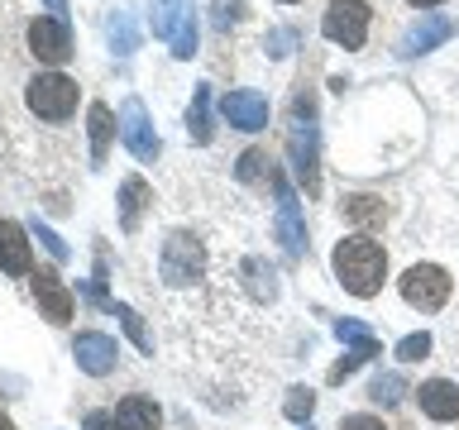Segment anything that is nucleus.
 <instances>
[{
	"label": "nucleus",
	"instance_id": "obj_1",
	"mask_svg": "<svg viewBox=\"0 0 459 430\" xmlns=\"http://www.w3.org/2000/svg\"><path fill=\"white\" fill-rule=\"evenodd\" d=\"M330 268H335V278H340L344 292L359 297V301L378 297L383 282H387V254H383V244L368 239V235L340 239L335 254H330Z\"/></svg>",
	"mask_w": 459,
	"mask_h": 430
},
{
	"label": "nucleus",
	"instance_id": "obj_2",
	"mask_svg": "<svg viewBox=\"0 0 459 430\" xmlns=\"http://www.w3.org/2000/svg\"><path fill=\"white\" fill-rule=\"evenodd\" d=\"M158 272H163L168 287H192L206 272V244H201L192 229H168L163 249H158Z\"/></svg>",
	"mask_w": 459,
	"mask_h": 430
},
{
	"label": "nucleus",
	"instance_id": "obj_3",
	"mask_svg": "<svg viewBox=\"0 0 459 430\" xmlns=\"http://www.w3.org/2000/svg\"><path fill=\"white\" fill-rule=\"evenodd\" d=\"M153 39H163L178 57L196 53V0H153Z\"/></svg>",
	"mask_w": 459,
	"mask_h": 430
},
{
	"label": "nucleus",
	"instance_id": "obj_4",
	"mask_svg": "<svg viewBox=\"0 0 459 430\" xmlns=\"http://www.w3.org/2000/svg\"><path fill=\"white\" fill-rule=\"evenodd\" d=\"M397 292H402V301H407V306H416V311H440L445 301H450V292H455V278H450L440 263H411V268L397 278Z\"/></svg>",
	"mask_w": 459,
	"mask_h": 430
},
{
	"label": "nucleus",
	"instance_id": "obj_5",
	"mask_svg": "<svg viewBox=\"0 0 459 430\" xmlns=\"http://www.w3.org/2000/svg\"><path fill=\"white\" fill-rule=\"evenodd\" d=\"M24 100H29V110H34L39 120L57 125V120H67V115L77 110V82L63 77V72H39V77L29 82Z\"/></svg>",
	"mask_w": 459,
	"mask_h": 430
},
{
	"label": "nucleus",
	"instance_id": "obj_6",
	"mask_svg": "<svg viewBox=\"0 0 459 430\" xmlns=\"http://www.w3.org/2000/svg\"><path fill=\"white\" fill-rule=\"evenodd\" d=\"M368 0H330L325 5V20H321V34L330 43H340V48H364L368 39Z\"/></svg>",
	"mask_w": 459,
	"mask_h": 430
},
{
	"label": "nucleus",
	"instance_id": "obj_7",
	"mask_svg": "<svg viewBox=\"0 0 459 430\" xmlns=\"http://www.w3.org/2000/svg\"><path fill=\"white\" fill-rule=\"evenodd\" d=\"M29 53L39 57V63L48 67H63L72 57V29L63 14H39L34 24H29Z\"/></svg>",
	"mask_w": 459,
	"mask_h": 430
},
{
	"label": "nucleus",
	"instance_id": "obj_8",
	"mask_svg": "<svg viewBox=\"0 0 459 430\" xmlns=\"http://www.w3.org/2000/svg\"><path fill=\"white\" fill-rule=\"evenodd\" d=\"M120 139L139 163H153L158 158V134H153V120H149V110H143L139 96H129L120 106Z\"/></svg>",
	"mask_w": 459,
	"mask_h": 430
},
{
	"label": "nucleus",
	"instance_id": "obj_9",
	"mask_svg": "<svg viewBox=\"0 0 459 430\" xmlns=\"http://www.w3.org/2000/svg\"><path fill=\"white\" fill-rule=\"evenodd\" d=\"M268 182L278 192V239H282L287 258H301V249H307V225H301V211H297V192L273 168H268Z\"/></svg>",
	"mask_w": 459,
	"mask_h": 430
},
{
	"label": "nucleus",
	"instance_id": "obj_10",
	"mask_svg": "<svg viewBox=\"0 0 459 430\" xmlns=\"http://www.w3.org/2000/svg\"><path fill=\"white\" fill-rule=\"evenodd\" d=\"M29 278H34V301H39V311L48 315L53 325H67V321H72V306H77L72 287L57 278L53 268H39V272H29Z\"/></svg>",
	"mask_w": 459,
	"mask_h": 430
},
{
	"label": "nucleus",
	"instance_id": "obj_11",
	"mask_svg": "<svg viewBox=\"0 0 459 430\" xmlns=\"http://www.w3.org/2000/svg\"><path fill=\"white\" fill-rule=\"evenodd\" d=\"M72 354H77V368L91 373V378H106L115 368V354H120V344L110 335H100V330H82L77 344H72Z\"/></svg>",
	"mask_w": 459,
	"mask_h": 430
},
{
	"label": "nucleus",
	"instance_id": "obj_12",
	"mask_svg": "<svg viewBox=\"0 0 459 430\" xmlns=\"http://www.w3.org/2000/svg\"><path fill=\"white\" fill-rule=\"evenodd\" d=\"M0 272H5V278H29V272H34L29 235H24V225H14V220H0Z\"/></svg>",
	"mask_w": 459,
	"mask_h": 430
},
{
	"label": "nucleus",
	"instance_id": "obj_13",
	"mask_svg": "<svg viewBox=\"0 0 459 430\" xmlns=\"http://www.w3.org/2000/svg\"><path fill=\"white\" fill-rule=\"evenodd\" d=\"M221 115L235 129H244V134H254V129H268V100L258 91H225L221 96Z\"/></svg>",
	"mask_w": 459,
	"mask_h": 430
},
{
	"label": "nucleus",
	"instance_id": "obj_14",
	"mask_svg": "<svg viewBox=\"0 0 459 430\" xmlns=\"http://www.w3.org/2000/svg\"><path fill=\"white\" fill-rule=\"evenodd\" d=\"M416 392V407H421L430 421H459V387L450 378H426Z\"/></svg>",
	"mask_w": 459,
	"mask_h": 430
},
{
	"label": "nucleus",
	"instance_id": "obj_15",
	"mask_svg": "<svg viewBox=\"0 0 459 430\" xmlns=\"http://www.w3.org/2000/svg\"><path fill=\"white\" fill-rule=\"evenodd\" d=\"M287 153H292V168H297V177L307 182V192L316 196V186H321V177H316V125H292V134H287Z\"/></svg>",
	"mask_w": 459,
	"mask_h": 430
},
{
	"label": "nucleus",
	"instance_id": "obj_16",
	"mask_svg": "<svg viewBox=\"0 0 459 430\" xmlns=\"http://www.w3.org/2000/svg\"><path fill=\"white\" fill-rule=\"evenodd\" d=\"M450 34H455V24L445 20V14H426L421 24H411V29H407V39H402V48H397V53H402V57H421V53L436 48V43H445Z\"/></svg>",
	"mask_w": 459,
	"mask_h": 430
},
{
	"label": "nucleus",
	"instance_id": "obj_17",
	"mask_svg": "<svg viewBox=\"0 0 459 430\" xmlns=\"http://www.w3.org/2000/svg\"><path fill=\"white\" fill-rule=\"evenodd\" d=\"M86 125H91V163H106V153H110V134H115V115L106 100H91V110H86Z\"/></svg>",
	"mask_w": 459,
	"mask_h": 430
},
{
	"label": "nucleus",
	"instance_id": "obj_18",
	"mask_svg": "<svg viewBox=\"0 0 459 430\" xmlns=\"http://www.w3.org/2000/svg\"><path fill=\"white\" fill-rule=\"evenodd\" d=\"M115 416L125 421V430H158L163 426V411H158L153 397H125L120 407H115Z\"/></svg>",
	"mask_w": 459,
	"mask_h": 430
},
{
	"label": "nucleus",
	"instance_id": "obj_19",
	"mask_svg": "<svg viewBox=\"0 0 459 430\" xmlns=\"http://www.w3.org/2000/svg\"><path fill=\"white\" fill-rule=\"evenodd\" d=\"M244 287H249L254 301H278V272H273L264 258H244Z\"/></svg>",
	"mask_w": 459,
	"mask_h": 430
},
{
	"label": "nucleus",
	"instance_id": "obj_20",
	"mask_svg": "<svg viewBox=\"0 0 459 430\" xmlns=\"http://www.w3.org/2000/svg\"><path fill=\"white\" fill-rule=\"evenodd\" d=\"M143 206H149V182H143V177H125L120 182V225L125 229H139Z\"/></svg>",
	"mask_w": 459,
	"mask_h": 430
},
{
	"label": "nucleus",
	"instance_id": "obj_21",
	"mask_svg": "<svg viewBox=\"0 0 459 430\" xmlns=\"http://www.w3.org/2000/svg\"><path fill=\"white\" fill-rule=\"evenodd\" d=\"M186 134L192 143H211V86H196L192 91V106H186Z\"/></svg>",
	"mask_w": 459,
	"mask_h": 430
},
{
	"label": "nucleus",
	"instance_id": "obj_22",
	"mask_svg": "<svg viewBox=\"0 0 459 430\" xmlns=\"http://www.w3.org/2000/svg\"><path fill=\"white\" fill-rule=\"evenodd\" d=\"M340 211H344V220H354V225H383L387 220V206L378 196H344Z\"/></svg>",
	"mask_w": 459,
	"mask_h": 430
},
{
	"label": "nucleus",
	"instance_id": "obj_23",
	"mask_svg": "<svg viewBox=\"0 0 459 430\" xmlns=\"http://www.w3.org/2000/svg\"><path fill=\"white\" fill-rule=\"evenodd\" d=\"M106 34H110V43H115V53H120V57H129L139 48V29H134V20H129V10H110Z\"/></svg>",
	"mask_w": 459,
	"mask_h": 430
},
{
	"label": "nucleus",
	"instance_id": "obj_24",
	"mask_svg": "<svg viewBox=\"0 0 459 430\" xmlns=\"http://www.w3.org/2000/svg\"><path fill=\"white\" fill-rule=\"evenodd\" d=\"M282 411H287V421H311V411H316V392L311 387H292L282 401Z\"/></svg>",
	"mask_w": 459,
	"mask_h": 430
},
{
	"label": "nucleus",
	"instance_id": "obj_25",
	"mask_svg": "<svg viewBox=\"0 0 459 430\" xmlns=\"http://www.w3.org/2000/svg\"><path fill=\"white\" fill-rule=\"evenodd\" d=\"M402 392H407V383H402L397 373H383V378H373V387H368V397H373V401H383V407L402 401Z\"/></svg>",
	"mask_w": 459,
	"mask_h": 430
},
{
	"label": "nucleus",
	"instance_id": "obj_26",
	"mask_svg": "<svg viewBox=\"0 0 459 430\" xmlns=\"http://www.w3.org/2000/svg\"><path fill=\"white\" fill-rule=\"evenodd\" d=\"M110 311H115V315H120V325L129 330V340H134V344H139V349H143V354H149V349H153V344H149V335H143V321H139V315H134V311H129V306H125V301H115V306H110Z\"/></svg>",
	"mask_w": 459,
	"mask_h": 430
},
{
	"label": "nucleus",
	"instance_id": "obj_27",
	"mask_svg": "<svg viewBox=\"0 0 459 430\" xmlns=\"http://www.w3.org/2000/svg\"><path fill=\"white\" fill-rule=\"evenodd\" d=\"M426 354H430V335H426V330H421V335L397 340V358H402V364H421Z\"/></svg>",
	"mask_w": 459,
	"mask_h": 430
},
{
	"label": "nucleus",
	"instance_id": "obj_28",
	"mask_svg": "<svg viewBox=\"0 0 459 430\" xmlns=\"http://www.w3.org/2000/svg\"><path fill=\"white\" fill-rule=\"evenodd\" d=\"M373 354H378V344H368V349H350V358H340V364L330 368V383H344V378H350V373L364 364V358H373Z\"/></svg>",
	"mask_w": 459,
	"mask_h": 430
},
{
	"label": "nucleus",
	"instance_id": "obj_29",
	"mask_svg": "<svg viewBox=\"0 0 459 430\" xmlns=\"http://www.w3.org/2000/svg\"><path fill=\"white\" fill-rule=\"evenodd\" d=\"M335 335H340V340H350L354 349H368V344H378V340L368 335V325H359V321H340V325H335Z\"/></svg>",
	"mask_w": 459,
	"mask_h": 430
},
{
	"label": "nucleus",
	"instance_id": "obj_30",
	"mask_svg": "<svg viewBox=\"0 0 459 430\" xmlns=\"http://www.w3.org/2000/svg\"><path fill=\"white\" fill-rule=\"evenodd\" d=\"M340 430H387V426H383V416H373V411H350L340 421Z\"/></svg>",
	"mask_w": 459,
	"mask_h": 430
},
{
	"label": "nucleus",
	"instance_id": "obj_31",
	"mask_svg": "<svg viewBox=\"0 0 459 430\" xmlns=\"http://www.w3.org/2000/svg\"><path fill=\"white\" fill-rule=\"evenodd\" d=\"M235 20H244V0H215V24H235Z\"/></svg>",
	"mask_w": 459,
	"mask_h": 430
},
{
	"label": "nucleus",
	"instance_id": "obj_32",
	"mask_svg": "<svg viewBox=\"0 0 459 430\" xmlns=\"http://www.w3.org/2000/svg\"><path fill=\"white\" fill-rule=\"evenodd\" d=\"M264 163H268V153H264V149H249V153L239 158V177H244V182L258 177V172H264Z\"/></svg>",
	"mask_w": 459,
	"mask_h": 430
},
{
	"label": "nucleus",
	"instance_id": "obj_33",
	"mask_svg": "<svg viewBox=\"0 0 459 430\" xmlns=\"http://www.w3.org/2000/svg\"><path fill=\"white\" fill-rule=\"evenodd\" d=\"M292 43H297V34H292V29H273V34L264 39V48H268L273 57H282L287 48H292Z\"/></svg>",
	"mask_w": 459,
	"mask_h": 430
},
{
	"label": "nucleus",
	"instance_id": "obj_34",
	"mask_svg": "<svg viewBox=\"0 0 459 430\" xmlns=\"http://www.w3.org/2000/svg\"><path fill=\"white\" fill-rule=\"evenodd\" d=\"M86 430H125V421L115 411H86Z\"/></svg>",
	"mask_w": 459,
	"mask_h": 430
},
{
	"label": "nucleus",
	"instance_id": "obj_35",
	"mask_svg": "<svg viewBox=\"0 0 459 430\" xmlns=\"http://www.w3.org/2000/svg\"><path fill=\"white\" fill-rule=\"evenodd\" d=\"M34 229H39V239H43V244H48V249H53V258H67V244L57 239L53 229H43V225H34Z\"/></svg>",
	"mask_w": 459,
	"mask_h": 430
},
{
	"label": "nucleus",
	"instance_id": "obj_36",
	"mask_svg": "<svg viewBox=\"0 0 459 430\" xmlns=\"http://www.w3.org/2000/svg\"><path fill=\"white\" fill-rule=\"evenodd\" d=\"M407 5H416V10H430V5H440V0H407Z\"/></svg>",
	"mask_w": 459,
	"mask_h": 430
},
{
	"label": "nucleus",
	"instance_id": "obj_37",
	"mask_svg": "<svg viewBox=\"0 0 459 430\" xmlns=\"http://www.w3.org/2000/svg\"><path fill=\"white\" fill-rule=\"evenodd\" d=\"M48 10H57V14H63V10H67V0H48Z\"/></svg>",
	"mask_w": 459,
	"mask_h": 430
},
{
	"label": "nucleus",
	"instance_id": "obj_38",
	"mask_svg": "<svg viewBox=\"0 0 459 430\" xmlns=\"http://www.w3.org/2000/svg\"><path fill=\"white\" fill-rule=\"evenodd\" d=\"M0 430H14V426H10V416H0Z\"/></svg>",
	"mask_w": 459,
	"mask_h": 430
},
{
	"label": "nucleus",
	"instance_id": "obj_39",
	"mask_svg": "<svg viewBox=\"0 0 459 430\" xmlns=\"http://www.w3.org/2000/svg\"><path fill=\"white\" fill-rule=\"evenodd\" d=\"M282 5H297V0H282Z\"/></svg>",
	"mask_w": 459,
	"mask_h": 430
},
{
	"label": "nucleus",
	"instance_id": "obj_40",
	"mask_svg": "<svg viewBox=\"0 0 459 430\" xmlns=\"http://www.w3.org/2000/svg\"><path fill=\"white\" fill-rule=\"evenodd\" d=\"M307 430H311V426H307Z\"/></svg>",
	"mask_w": 459,
	"mask_h": 430
}]
</instances>
